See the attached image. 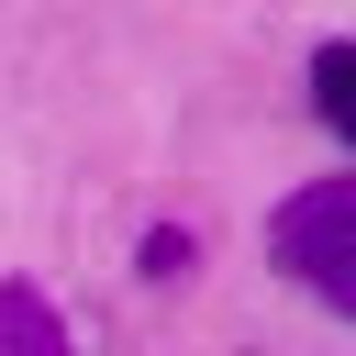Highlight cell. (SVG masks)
<instances>
[{"label":"cell","instance_id":"cell-2","mask_svg":"<svg viewBox=\"0 0 356 356\" xmlns=\"http://www.w3.org/2000/svg\"><path fill=\"white\" fill-rule=\"evenodd\" d=\"M312 111L356 145V44H323V56H312Z\"/></svg>","mask_w":356,"mask_h":356},{"label":"cell","instance_id":"cell-4","mask_svg":"<svg viewBox=\"0 0 356 356\" xmlns=\"http://www.w3.org/2000/svg\"><path fill=\"white\" fill-rule=\"evenodd\" d=\"M189 256H200L189 234H145V278H189Z\"/></svg>","mask_w":356,"mask_h":356},{"label":"cell","instance_id":"cell-3","mask_svg":"<svg viewBox=\"0 0 356 356\" xmlns=\"http://www.w3.org/2000/svg\"><path fill=\"white\" fill-rule=\"evenodd\" d=\"M0 334H11L22 356H67V334H56V312H44L33 289H0Z\"/></svg>","mask_w":356,"mask_h":356},{"label":"cell","instance_id":"cell-1","mask_svg":"<svg viewBox=\"0 0 356 356\" xmlns=\"http://www.w3.org/2000/svg\"><path fill=\"white\" fill-rule=\"evenodd\" d=\"M267 256H278L323 312H345V323H356V167H345V178H312V189H289V200L267 211Z\"/></svg>","mask_w":356,"mask_h":356}]
</instances>
